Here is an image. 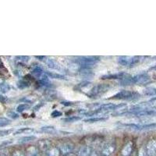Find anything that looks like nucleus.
Instances as JSON below:
<instances>
[{
  "label": "nucleus",
  "instance_id": "nucleus-10",
  "mask_svg": "<svg viewBox=\"0 0 156 156\" xmlns=\"http://www.w3.org/2000/svg\"><path fill=\"white\" fill-rule=\"evenodd\" d=\"M132 150H133V144L131 142H128L122 150V156H129L131 154Z\"/></svg>",
  "mask_w": 156,
  "mask_h": 156
},
{
  "label": "nucleus",
  "instance_id": "nucleus-41",
  "mask_svg": "<svg viewBox=\"0 0 156 156\" xmlns=\"http://www.w3.org/2000/svg\"><path fill=\"white\" fill-rule=\"evenodd\" d=\"M154 69H156V66H155V67H154Z\"/></svg>",
  "mask_w": 156,
  "mask_h": 156
},
{
  "label": "nucleus",
  "instance_id": "nucleus-23",
  "mask_svg": "<svg viewBox=\"0 0 156 156\" xmlns=\"http://www.w3.org/2000/svg\"><path fill=\"white\" fill-rule=\"evenodd\" d=\"M11 123V121L5 117H0V127H4Z\"/></svg>",
  "mask_w": 156,
  "mask_h": 156
},
{
  "label": "nucleus",
  "instance_id": "nucleus-37",
  "mask_svg": "<svg viewBox=\"0 0 156 156\" xmlns=\"http://www.w3.org/2000/svg\"><path fill=\"white\" fill-rule=\"evenodd\" d=\"M35 58H40V60H42L43 58H45V57L44 56H35Z\"/></svg>",
  "mask_w": 156,
  "mask_h": 156
},
{
  "label": "nucleus",
  "instance_id": "nucleus-12",
  "mask_svg": "<svg viewBox=\"0 0 156 156\" xmlns=\"http://www.w3.org/2000/svg\"><path fill=\"white\" fill-rule=\"evenodd\" d=\"M91 153V148L89 146H83L80 149L78 156H90Z\"/></svg>",
  "mask_w": 156,
  "mask_h": 156
},
{
  "label": "nucleus",
  "instance_id": "nucleus-27",
  "mask_svg": "<svg viewBox=\"0 0 156 156\" xmlns=\"http://www.w3.org/2000/svg\"><path fill=\"white\" fill-rule=\"evenodd\" d=\"M126 108H127V105L126 104H125V103H121V104H119V105H115L114 110H124L126 109Z\"/></svg>",
  "mask_w": 156,
  "mask_h": 156
},
{
  "label": "nucleus",
  "instance_id": "nucleus-5",
  "mask_svg": "<svg viewBox=\"0 0 156 156\" xmlns=\"http://www.w3.org/2000/svg\"><path fill=\"white\" fill-rule=\"evenodd\" d=\"M146 149H147L148 156L156 155V140H149L147 146H146Z\"/></svg>",
  "mask_w": 156,
  "mask_h": 156
},
{
  "label": "nucleus",
  "instance_id": "nucleus-16",
  "mask_svg": "<svg viewBox=\"0 0 156 156\" xmlns=\"http://www.w3.org/2000/svg\"><path fill=\"white\" fill-rule=\"evenodd\" d=\"M27 156H40L38 149L35 147H30L27 149Z\"/></svg>",
  "mask_w": 156,
  "mask_h": 156
},
{
  "label": "nucleus",
  "instance_id": "nucleus-4",
  "mask_svg": "<svg viewBox=\"0 0 156 156\" xmlns=\"http://www.w3.org/2000/svg\"><path fill=\"white\" fill-rule=\"evenodd\" d=\"M150 80V77L146 73H142V74L136 75V76L132 77V83H136V84H144L147 83Z\"/></svg>",
  "mask_w": 156,
  "mask_h": 156
},
{
  "label": "nucleus",
  "instance_id": "nucleus-14",
  "mask_svg": "<svg viewBox=\"0 0 156 156\" xmlns=\"http://www.w3.org/2000/svg\"><path fill=\"white\" fill-rule=\"evenodd\" d=\"M41 131L42 133H48V134H53L56 132V129L54 126H42L41 128Z\"/></svg>",
  "mask_w": 156,
  "mask_h": 156
},
{
  "label": "nucleus",
  "instance_id": "nucleus-15",
  "mask_svg": "<svg viewBox=\"0 0 156 156\" xmlns=\"http://www.w3.org/2000/svg\"><path fill=\"white\" fill-rule=\"evenodd\" d=\"M34 131V129L29 127H25V128H20V129H17L14 132V134H22V133H27V134H30V133H33Z\"/></svg>",
  "mask_w": 156,
  "mask_h": 156
},
{
  "label": "nucleus",
  "instance_id": "nucleus-36",
  "mask_svg": "<svg viewBox=\"0 0 156 156\" xmlns=\"http://www.w3.org/2000/svg\"><path fill=\"white\" fill-rule=\"evenodd\" d=\"M0 68H4V65L2 63V60H1V58H0Z\"/></svg>",
  "mask_w": 156,
  "mask_h": 156
},
{
  "label": "nucleus",
  "instance_id": "nucleus-38",
  "mask_svg": "<svg viewBox=\"0 0 156 156\" xmlns=\"http://www.w3.org/2000/svg\"><path fill=\"white\" fill-rule=\"evenodd\" d=\"M90 156H98V155L97 153H96V152H92L91 154H90Z\"/></svg>",
  "mask_w": 156,
  "mask_h": 156
},
{
  "label": "nucleus",
  "instance_id": "nucleus-3",
  "mask_svg": "<svg viewBox=\"0 0 156 156\" xmlns=\"http://www.w3.org/2000/svg\"><path fill=\"white\" fill-rule=\"evenodd\" d=\"M136 57H131V56H126V55H122V56H119L117 59L118 63L120 64L121 66H132L134 65L137 62L136 59H135Z\"/></svg>",
  "mask_w": 156,
  "mask_h": 156
},
{
  "label": "nucleus",
  "instance_id": "nucleus-40",
  "mask_svg": "<svg viewBox=\"0 0 156 156\" xmlns=\"http://www.w3.org/2000/svg\"><path fill=\"white\" fill-rule=\"evenodd\" d=\"M0 156H6V155H5V154H0Z\"/></svg>",
  "mask_w": 156,
  "mask_h": 156
},
{
  "label": "nucleus",
  "instance_id": "nucleus-42",
  "mask_svg": "<svg viewBox=\"0 0 156 156\" xmlns=\"http://www.w3.org/2000/svg\"><path fill=\"white\" fill-rule=\"evenodd\" d=\"M155 156H156V155H155Z\"/></svg>",
  "mask_w": 156,
  "mask_h": 156
},
{
  "label": "nucleus",
  "instance_id": "nucleus-29",
  "mask_svg": "<svg viewBox=\"0 0 156 156\" xmlns=\"http://www.w3.org/2000/svg\"><path fill=\"white\" fill-rule=\"evenodd\" d=\"M138 156H148L146 147H142L140 149V151H139L138 153Z\"/></svg>",
  "mask_w": 156,
  "mask_h": 156
},
{
  "label": "nucleus",
  "instance_id": "nucleus-13",
  "mask_svg": "<svg viewBox=\"0 0 156 156\" xmlns=\"http://www.w3.org/2000/svg\"><path fill=\"white\" fill-rule=\"evenodd\" d=\"M34 139H36L35 136H33V135H27V136H24L20 137V138L18 140L17 143L18 144H26V143H28V142L34 140Z\"/></svg>",
  "mask_w": 156,
  "mask_h": 156
},
{
  "label": "nucleus",
  "instance_id": "nucleus-7",
  "mask_svg": "<svg viewBox=\"0 0 156 156\" xmlns=\"http://www.w3.org/2000/svg\"><path fill=\"white\" fill-rule=\"evenodd\" d=\"M73 148H74V146H73V144H71V143H64V144H62L60 146V151L65 155V154H69V153L72 152Z\"/></svg>",
  "mask_w": 156,
  "mask_h": 156
},
{
  "label": "nucleus",
  "instance_id": "nucleus-35",
  "mask_svg": "<svg viewBox=\"0 0 156 156\" xmlns=\"http://www.w3.org/2000/svg\"><path fill=\"white\" fill-rule=\"evenodd\" d=\"M5 100V98L4 96L0 95V101H4Z\"/></svg>",
  "mask_w": 156,
  "mask_h": 156
},
{
  "label": "nucleus",
  "instance_id": "nucleus-19",
  "mask_svg": "<svg viewBox=\"0 0 156 156\" xmlns=\"http://www.w3.org/2000/svg\"><path fill=\"white\" fill-rule=\"evenodd\" d=\"M106 117H94V118H90V119H84V122H101V121L106 120Z\"/></svg>",
  "mask_w": 156,
  "mask_h": 156
},
{
  "label": "nucleus",
  "instance_id": "nucleus-34",
  "mask_svg": "<svg viewBox=\"0 0 156 156\" xmlns=\"http://www.w3.org/2000/svg\"><path fill=\"white\" fill-rule=\"evenodd\" d=\"M62 105H63L64 106H71V105H73V102L72 101H64L61 102Z\"/></svg>",
  "mask_w": 156,
  "mask_h": 156
},
{
  "label": "nucleus",
  "instance_id": "nucleus-9",
  "mask_svg": "<svg viewBox=\"0 0 156 156\" xmlns=\"http://www.w3.org/2000/svg\"><path fill=\"white\" fill-rule=\"evenodd\" d=\"M115 144H108V145L105 146L104 147L102 151V154L104 156H109L113 153V151H115Z\"/></svg>",
  "mask_w": 156,
  "mask_h": 156
},
{
  "label": "nucleus",
  "instance_id": "nucleus-26",
  "mask_svg": "<svg viewBox=\"0 0 156 156\" xmlns=\"http://www.w3.org/2000/svg\"><path fill=\"white\" fill-rule=\"evenodd\" d=\"M144 93L147 95H153V94H156V90L153 87H147L145 91H144Z\"/></svg>",
  "mask_w": 156,
  "mask_h": 156
},
{
  "label": "nucleus",
  "instance_id": "nucleus-22",
  "mask_svg": "<svg viewBox=\"0 0 156 156\" xmlns=\"http://www.w3.org/2000/svg\"><path fill=\"white\" fill-rule=\"evenodd\" d=\"M45 156H59V150L56 147H52L47 152Z\"/></svg>",
  "mask_w": 156,
  "mask_h": 156
},
{
  "label": "nucleus",
  "instance_id": "nucleus-18",
  "mask_svg": "<svg viewBox=\"0 0 156 156\" xmlns=\"http://www.w3.org/2000/svg\"><path fill=\"white\" fill-rule=\"evenodd\" d=\"M30 82H28L27 80H20L17 82V87L19 89H25L27 88V87H30Z\"/></svg>",
  "mask_w": 156,
  "mask_h": 156
},
{
  "label": "nucleus",
  "instance_id": "nucleus-25",
  "mask_svg": "<svg viewBox=\"0 0 156 156\" xmlns=\"http://www.w3.org/2000/svg\"><path fill=\"white\" fill-rule=\"evenodd\" d=\"M91 84V83L89 81H83L82 83H79L77 85V88L79 90H83V89L85 88V87H87L88 86H90Z\"/></svg>",
  "mask_w": 156,
  "mask_h": 156
},
{
  "label": "nucleus",
  "instance_id": "nucleus-2",
  "mask_svg": "<svg viewBox=\"0 0 156 156\" xmlns=\"http://www.w3.org/2000/svg\"><path fill=\"white\" fill-rule=\"evenodd\" d=\"M138 94L136 92L130 91V90H120L119 92L116 93L115 95L110 98L109 99H115V100H125V101H130L134 98H136Z\"/></svg>",
  "mask_w": 156,
  "mask_h": 156
},
{
  "label": "nucleus",
  "instance_id": "nucleus-1",
  "mask_svg": "<svg viewBox=\"0 0 156 156\" xmlns=\"http://www.w3.org/2000/svg\"><path fill=\"white\" fill-rule=\"evenodd\" d=\"M110 84L108 83H98L90 89L88 96L91 98H96L97 96L102 95L104 93L108 91L110 89Z\"/></svg>",
  "mask_w": 156,
  "mask_h": 156
},
{
  "label": "nucleus",
  "instance_id": "nucleus-31",
  "mask_svg": "<svg viewBox=\"0 0 156 156\" xmlns=\"http://www.w3.org/2000/svg\"><path fill=\"white\" fill-rule=\"evenodd\" d=\"M62 115V112L60 111H58V110H54L53 112L51 113V116L53 117V118H56V117H59Z\"/></svg>",
  "mask_w": 156,
  "mask_h": 156
},
{
  "label": "nucleus",
  "instance_id": "nucleus-20",
  "mask_svg": "<svg viewBox=\"0 0 156 156\" xmlns=\"http://www.w3.org/2000/svg\"><path fill=\"white\" fill-rule=\"evenodd\" d=\"M39 147L44 151V150H47L48 148L50 147V142L48 141L47 140H42L39 142Z\"/></svg>",
  "mask_w": 156,
  "mask_h": 156
},
{
  "label": "nucleus",
  "instance_id": "nucleus-32",
  "mask_svg": "<svg viewBox=\"0 0 156 156\" xmlns=\"http://www.w3.org/2000/svg\"><path fill=\"white\" fill-rule=\"evenodd\" d=\"M16 58H18L17 60L21 61V62H28L29 61V56H25V55H21V56H16Z\"/></svg>",
  "mask_w": 156,
  "mask_h": 156
},
{
  "label": "nucleus",
  "instance_id": "nucleus-21",
  "mask_svg": "<svg viewBox=\"0 0 156 156\" xmlns=\"http://www.w3.org/2000/svg\"><path fill=\"white\" fill-rule=\"evenodd\" d=\"M80 119H81V118H80V116H75V115H73V116L64 118V119H62V121L64 122H74L78 120H80Z\"/></svg>",
  "mask_w": 156,
  "mask_h": 156
},
{
  "label": "nucleus",
  "instance_id": "nucleus-8",
  "mask_svg": "<svg viewBox=\"0 0 156 156\" xmlns=\"http://www.w3.org/2000/svg\"><path fill=\"white\" fill-rule=\"evenodd\" d=\"M45 64L51 69H57V70L61 69V66L59 65V63L56 60H55L54 58H47L45 60Z\"/></svg>",
  "mask_w": 156,
  "mask_h": 156
},
{
  "label": "nucleus",
  "instance_id": "nucleus-33",
  "mask_svg": "<svg viewBox=\"0 0 156 156\" xmlns=\"http://www.w3.org/2000/svg\"><path fill=\"white\" fill-rule=\"evenodd\" d=\"M12 156H25L24 154L22 151H20V150H17V151H15L14 152L12 153Z\"/></svg>",
  "mask_w": 156,
  "mask_h": 156
},
{
  "label": "nucleus",
  "instance_id": "nucleus-11",
  "mask_svg": "<svg viewBox=\"0 0 156 156\" xmlns=\"http://www.w3.org/2000/svg\"><path fill=\"white\" fill-rule=\"evenodd\" d=\"M48 76L52 78V79H57V80H67V78L64 75L60 74V73H55V72H50V71H46L45 72Z\"/></svg>",
  "mask_w": 156,
  "mask_h": 156
},
{
  "label": "nucleus",
  "instance_id": "nucleus-30",
  "mask_svg": "<svg viewBox=\"0 0 156 156\" xmlns=\"http://www.w3.org/2000/svg\"><path fill=\"white\" fill-rule=\"evenodd\" d=\"M12 132V129H2V130H0V136H7V135L10 134Z\"/></svg>",
  "mask_w": 156,
  "mask_h": 156
},
{
  "label": "nucleus",
  "instance_id": "nucleus-6",
  "mask_svg": "<svg viewBox=\"0 0 156 156\" xmlns=\"http://www.w3.org/2000/svg\"><path fill=\"white\" fill-rule=\"evenodd\" d=\"M126 76H128V74H126V73H123V72H119V73H111V74L102 76L101 77V79H115V80H122L124 77H126Z\"/></svg>",
  "mask_w": 156,
  "mask_h": 156
},
{
  "label": "nucleus",
  "instance_id": "nucleus-24",
  "mask_svg": "<svg viewBox=\"0 0 156 156\" xmlns=\"http://www.w3.org/2000/svg\"><path fill=\"white\" fill-rule=\"evenodd\" d=\"M9 89H10V87H9V84L4 83H0V90H1V92H7V91L9 90Z\"/></svg>",
  "mask_w": 156,
  "mask_h": 156
},
{
  "label": "nucleus",
  "instance_id": "nucleus-39",
  "mask_svg": "<svg viewBox=\"0 0 156 156\" xmlns=\"http://www.w3.org/2000/svg\"><path fill=\"white\" fill-rule=\"evenodd\" d=\"M64 156H75V154H72V153H69V154H65Z\"/></svg>",
  "mask_w": 156,
  "mask_h": 156
},
{
  "label": "nucleus",
  "instance_id": "nucleus-17",
  "mask_svg": "<svg viewBox=\"0 0 156 156\" xmlns=\"http://www.w3.org/2000/svg\"><path fill=\"white\" fill-rule=\"evenodd\" d=\"M30 108V104L27 103H23V104H20L17 107H16V112H23L26 110H28Z\"/></svg>",
  "mask_w": 156,
  "mask_h": 156
},
{
  "label": "nucleus",
  "instance_id": "nucleus-28",
  "mask_svg": "<svg viewBox=\"0 0 156 156\" xmlns=\"http://www.w3.org/2000/svg\"><path fill=\"white\" fill-rule=\"evenodd\" d=\"M7 115L12 119H16L17 118H19V115L17 113H16L15 112H12V111H9L7 112Z\"/></svg>",
  "mask_w": 156,
  "mask_h": 156
}]
</instances>
